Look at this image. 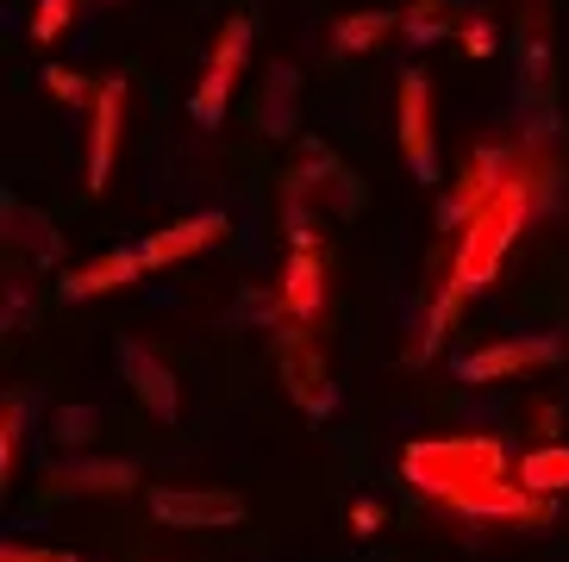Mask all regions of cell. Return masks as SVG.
Wrapping results in <instances>:
<instances>
[{"label": "cell", "instance_id": "obj_17", "mask_svg": "<svg viewBox=\"0 0 569 562\" xmlns=\"http://www.w3.org/2000/svg\"><path fill=\"white\" fill-rule=\"evenodd\" d=\"M513 481L526 488V494H545V500L569 494V444H538V450H526V456L513 463Z\"/></svg>", "mask_w": 569, "mask_h": 562}, {"label": "cell", "instance_id": "obj_6", "mask_svg": "<svg viewBox=\"0 0 569 562\" xmlns=\"http://www.w3.org/2000/svg\"><path fill=\"white\" fill-rule=\"evenodd\" d=\"M119 375H126V388H132L144 407H151V419H163V425H176L182 419V381H176V369L157 357V350H144L138 338H119Z\"/></svg>", "mask_w": 569, "mask_h": 562}, {"label": "cell", "instance_id": "obj_29", "mask_svg": "<svg viewBox=\"0 0 569 562\" xmlns=\"http://www.w3.org/2000/svg\"><path fill=\"white\" fill-rule=\"evenodd\" d=\"M351 531L357 538H376V531H382V506H376V500H351Z\"/></svg>", "mask_w": 569, "mask_h": 562}, {"label": "cell", "instance_id": "obj_12", "mask_svg": "<svg viewBox=\"0 0 569 562\" xmlns=\"http://www.w3.org/2000/svg\"><path fill=\"white\" fill-rule=\"evenodd\" d=\"M276 300H282L288 319H301V325H307V319L326 307V257H319V250H288Z\"/></svg>", "mask_w": 569, "mask_h": 562}, {"label": "cell", "instance_id": "obj_9", "mask_svg": "<svg viewBox=\"0 0 569 562\" xmlns=\"http://www.w3.org/2000/svg\"><path fill=\"white\" fill-rule=\"evenodd\" d=\"M276 369H282V388L301 400V413L332 388V381H326V357L313 350V338H307L301 319H282V331H276Z\"/></svg>", "mask_w": 569, "mask_h": 562}, {"label": "cell", "instance_id": "obj_10", "mask_svg": "<svg viewBox=\"0 0 569 562\" xmlns=\"http://www.w3.org/2000/svg\"><path fill=\"white\" fill-rule=\"evenodd\" d=\"M226 232H232V225H226V213H194V219H176V225L151 232L144 244H138V257H144V269H169V263H182V257L207 250L213 238H226Z\"/></svg>", "mask_w": 569, "mask_h": 562}, {"label": "cell", "instance_id": "obj_11", "mask_svg": "<svg viewBox=\"0 0 569 562\" xmlns=\"http://www.w3.org/2000/svg\"><path fill=\"white\" fill-rule=\"evenodd\" d=\"M57 494H126L138 488V463H119V456H63L51 469Z\"/></svg>", "mask_w": 569, "mask_h": 562}, {"label": "cell", "instance_id": "obj_7", "mask_svg": "<svg viewBox=\"0 0 569 562\" xmlns=\"http://www.w3.org/2000/svg\"><path fill=\"white\" fill-rule=\"evenodd\" d=\"M507 175H513L507 150H495V144L469 150V163H463V175H457V188H451V200H445L438 225H445V232H463L469 219H476V213L488 207V200H495V194L507 188Z\"/></svg>", "mask_w": 569, "mask_h": 562}, {"label": "cell", "instance_id": "obj_24", "mask_svg": "<svg viewBox=\"0 0 569 562\" xmlns=\"http://www.w3.org/2000/svg\"><path fill=\"white\" fill-rule=\"evenodd\" d=\"M44 88H51L63 107H94V94H101V82H88V76H76V69H63V63L44 69Z\"/></svg>", "mask_w": 569, "mask_h": 562}, {"label": "cell", "instance_id": "obj_15", "mask_svg": "<svg viewBox=\"0 0 569 562\" xmlns=\"http://www.w3.org/2000/svg\"><path fill=\"white\" fill-rule=\"evenodd\" d=\"M0 213H7V232H13V244H26V257L32 263H63V238H57V225L38 207H19V194H7L0 200Z\"/></svg>", "mask_w": 569, "mask_h": 562}, {"label": "cell", "instance_id": "obj_20", "mask_svg": "<svg viewBox=\"0 0 569 562\" xmlns=\"http://www.w3.org/2000/svg\"><path fill=\"white\" fill-rule=\"evenodd\" d=\"M251 32H257L251 13H232V19H226V32H219L213 63H207V69H219V76H232V82H238V76H244V57H251Z\"/></svg>", "mask_w": 569, "mask_h": 562}, {"label": "cell", "instance_id": "obj_19", "mask_svg": "<svg viewBox=\"0 0 569 562\" xmlns=\"http://www.w3.org/2000/svg\"><path fill=\"white\" fill-rule=\"evenodd\" d=\"M401 38L413 50L445 44V38H451V7H445V0H413V7L401 13Z\"/></svg>", "mask_w": 569, "mask_h": 562}, {"label": "cell", "instance_id": "obj_25", "mask_svg": "<svg viewBox=\"0 0 569 562\" xmlns=\"http://www.w3.org/2000/svg\"><path fill=\"white\" fill-rule=\"evenodd\" d=\"M26 407H32L26 394H7V419H0V481H13V469H19V419H26Z\"/></svg>", "mask_w": 569, "mask_h": 562}, {"label": "cell", "instance_id": "obj_18", "mask_svg": "<svg viewBox=\"0 0 569 562\" xmlns=\"http://www.w3.org/2000/svg\"><path fill=\"white\" fill-rule=\"evenodd\" d=\"M388 32H401V13H345L332 26V50H345V57H363V50H376Z\"/></svg>", "mask_w": 569, "mask_h": 562}, {"label": "cell", "instance_id": "obj_2", "mask_svg": "<svg viewBox=\"0 0 569 562\" xmlns=\"http://www.w3.org/2000/svg\"><path fill=\"white\" fill-rule=\"evenodd\" d=\"M538 175H526V169H513L507 175V188L495 200H488L482 213L469 219L463 232H457V257H451V288L457 294H482L488 281H495V269H501V257L513 250V238L526 232V219H532V194H538Z\"/></svg>", "mask_w": 569, "mask_h": 562}, {"label": "cell", "instance_id": "obj_21", "mask_svg": "<svg viewBox=\"0 0 569 562\" xmlns=\"http://www.w3.org/2000/svg\"><path fill=\"white\" fill-rule=\"evenodd\" d=\"M232 76H219V69H207L201 88H194V126L201 132H219V119H226V100H232Z\"/></svg>", "mask_w": 569, "mask_h": 562}, {"label": "cell", "instance_id": "obj_16", "mask_svg": "<svg viewBox=\"0 0 569 562\" xmlns=\"http://www.w3.org/2000/svg\"><path fill=\"white\" fill-rule=\"evenodd\" d=\"M545 100H551V44L538 26H519V107L545 119Z\"/></svg>", "mask_w": 569, "mask_h": 562}, {"label": "cell", "instance_id": "obj_27", "mask_svg": "<svg viewBox=\"0 0 569 562\" xmlns=\"http://www.w3.org/2000/svg\"><path fill=\"white\" fill-rule=\"evenodd\" d=\"M457 38H463L469 57H495V26H488V19H463V26H457Z\"/></svg>", "mask_w": 569, "mask_h": 562}, {"label": "cell", "instance_id": "obj_31", "mask_svg": "<svg viewBox=\"0 0 569 562\" xmlns=\"http://www.w3.org/2000/svg\"><path fill=\"white\" fill-rule=\"evenodd\" d=\"M113 7H119V0H113Z\"/></svg>", "mask_w": 569, "mask_h": 562}, {"label": "cell", "instance_id": "obj_26", "mask_svg": "<svg viewBox=\"0 0 569 562\" xmlns=\"http://www.w3.org/2000/svg\"><path fill=\"white\" fill-rule=\"evenodd\" d=\"M69 19H76V0H38V13H32V38H38V44H57Z\"/></svg>", "mask_w": 569, "mask_h": 562}, {"label": "cell", "instance_id": "obj_1", "mask_svg": "<svg viewBox=\"0 0 569 562\" xmlns=\"http://www.w3.org/2000/svg\"><path fill=\"white\" fill-rule=\"evenodd\" d=\"M401 475L413 481V494L438 500L445 513L457 519H507V525H551L557 500L526 494L507 469L501 438H426V444H407Z\"/></svg>", "mask_w": 569, "mask_h": 562}, {"label": "cell", "instance_id": "obj_22", "mask_svg": "<svg viewBox=\"0 0 569 562\" xmlns=\"http://www.w3.org/2000/svg\"><path fill=\"white\" fill-rule=\"evenodd\" d=\"M288 182H295V188H307V194H313V188L326 194V188H338V182H345V169H338V157H332L326 144H307V163H301V169H288Z\"/></svg>", "mask_w": 569, "mask_h": 562}, {"label": "cell", "instance_id": "obj_23", "mask_svg": "<svg viewBox=\"0 0 569 562\" xmlns=\"http://www.w3.org/2000/svg\"><path fill=\"white\" fill-rule=\"evenodd\" d=\"M94 425H101V413H94V407H57V413H51V438L63 450L88 444V438H94Z\"/></svg>", "mask_w": 569, "mask_h": 562}, {"label": "cell", "instance_id": "obj_28", "mask_svg": "<svg viewBox=\"0 0 569 562\" xmlns=\"http://www.w3.org/2000/svg\"><path fill=\"white\" fill-rule=\"evenodd\" d=\"M19 325H32V288L26 281L7 288V331H19Z\"/></svg>", "mask_w": 569, "mask_h": 562}, {"label": "cell", "instance_id": "obj_4", "mask_svg": "<svg viewBox=\"0 0 569 562\" xmlns=\"http://www.w3.org/2000/svg\"><path fill=\"white\" fill-rule=\"evenodd\" d=\"M401 157L419 188H438V144H432V82L419 69H401Z\"/></svg>", "mask_w": 569, "mask_h": 562}, {"label": "cell", "instance_id": "obj_30", "mask_svg": "<svg viewBox=\"0 0 569 562\" xmlns=\"http://www.w3.org/2000/svg\"><path fill=\"white\" fill-rule=\"evenodd\" d=\"M0 562H82V556H69V550H26V544H7V550H0Z\"/></svg>", "mask_w": 569, "mask_h": 562}, {"label": "cell", "instance_id": "obj_13", "mask_svg": "<svg viewBox=\"0 0 569 562\" xmlns=\"http://www.w3.org/2000/svg\"><path fill=\"white\" fill-rule=\"evenodd\" d=\"M144 275V257L138 250H107V257H94L88 269H69L63 281H57V294L63 300H101L113 294V288H126V281Z\"/></svg>", "mask_w": 569, "mask_h": 562}, {"label": "cell", "instance_id": "obj_5", "mask_svg": "<svg viewBox=\"0 0 569 562\" xmlns=\"http://www.w3.org/2000/svg\"><path fill=\"white\" fill-rule=\"evenodd\" d=\"M151 513L176 531H226L244 519V500L232 488H157Z\"/></svg>", "mask_w": 569, "mask_h": 562}, {"label": "cell", "instance_id": "obj_8", "mask_svg": "<svg viewBox=\"0 0 569 562\" xmlns=\"http://www.w3.org/2000/svg\"><path fill=\"white\" fill-rule=\"evenodd\" d=\"M119 119H126V76H101V94L88 107V188H94V194H101L107 175H113Z\"/></svg>", "mask_w": 569, "mask_h": 562}, {"label": "cell", "instance_id": "obj_3", "mask_svg": "<svg viewBox=\"0 0 569 562\" xmlns=\"http://www.w3.org/2000/svg\"><path fill=\"white\" fill-rule=\"evenodd\" d=\"M538 363H563V338L532 331V338H507V344L469 350V357H457V363H451V375L463 381V388H488V381H507V375L538 369Z\"/></svg>", "mask_w": 569, "mask_h": 562}, {"label": "cell", "instance_id": "obj_14", "mask_svg": "<svg viewBox=\"0 0 569 562\" xmlns=\"http://www.w3.org/2000/svg\"><path fill=\"white\" fill-rule=\"evenodd\" d=\"M257 126H263V138H295L301 132V69L295 63H269Z\"/></svg>", "mask_w": 569, "mask_h": 562}]
</instances>
